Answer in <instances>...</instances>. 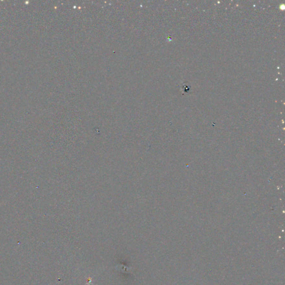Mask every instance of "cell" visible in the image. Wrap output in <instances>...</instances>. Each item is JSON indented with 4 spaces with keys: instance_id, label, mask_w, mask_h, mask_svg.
<instances>
[{
    "instance_id": "cell-1",
    "label": "cell",
    "mask_w": 285,
    "mask_h": 285,
    "mask_svg": "<svg viewBox=\"0 0 285 285\" xmlns=\"http://www.w3.org/2000/svg\"><path fill=\"white\" fill-rule=\"evenodd\" d=\"M180 90L182 94H189L192 92V86L188 82H182Z\"/></svg>"
}]
</instances>
